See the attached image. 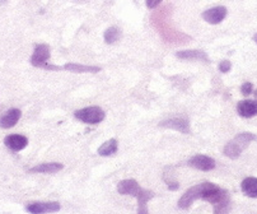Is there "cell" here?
Masks as SVG:
<instances>
[{"label": "cell", "mask_w": 257, "mask_h": 214, "mask_svg": "<svg viewBox=\"0 0 257 214\" xmlns=\"http://www.w3.org/2000/svg\"><path fill=\"white\" fill-rule=\"evenodd\" d=\"M199 199L210 203L214 214H228L229 211L230 198L228 191L213 182H201L186 190L178 200V208L189 209Z\"/></svg>", "instance_id": "6da1fadb"}, {"label": "cell", "mask_w": 257, "mask_h": 214, "mask_svg": "<svg viewBox=\"0 0 257 214\" xmlns=\"http://www.w3.org/2000/svg\"><path fill=\"white\" fill-rule=\"evenodd\" d=\"M256 139L253 134L251 133H241V134L235 135L234 139L230 140L227 146L224 147V156H227L228 158L235 159L241 156L242 152L249 146V143L253 142Z\"/></svg>", "instance_id": "7a4b0ae2"}, {"label": "cell", "mask_w": 257, "mask_h": 214, "mask_svg": "<svg viewBox=\"0 0 257 214\" xmlns=\"http://www.w3.org/2000/svg\"><path fill=\"white\" fill-rule=\"evenodd\" d=\"M75 119L84 124H89V125H96V124L102 123L104 120V111L98 106H90L82 109V110H77L74 113Z\"/></svg>", "instance_id": "3957f363"}, {"label": "cell", "mask_w": 257, "mask_h": 214, "mask_svg": "<svg viewBox=\"0 0 257 214\" xmlns=\"http://www.w3.org/2000/svg\"><path fill=\"white\" fill-rule=\"evenodd\" d=\"M50 56H51V52H50V47L45 44H40L35 47V51H33L32 56H31V64L36 68H46V65L49 64Z\"/></svg>", "instance_id": "277c9868"}, {"label": "cell", "mask_w": 257, "mask_h": 214, "mask_svg": "<svg viewBox=\"0 0 257 214\" xmlns=\"http://www.w3.org/2000/svg\"><path fill=\"white\" fill-rule=\"evenodd\" d=\"M60 204L58 201H36L26 206V210L31 214H47L56 213L60 210Z\"/></svg>", "instance_id": "5b68a950"}, {"label": "cell", "mask_w": 257, "mask_h": 214, "mask_svg": "<svg viewBox=\"0 0 257 214\" xmlns=\"http://www.w3.org/2000/svg\"><path fill=\"white\" fill-rule=\"evenodd\" d=\"M189 165L200 171H211L215 168V161L205 154H196L189 159Z\"/></svg>", "instance_id": "8992f818"}, {"label": "cell", "mask_w": 257, "mask_h": 214, "mask_svg": "<svg viewBox=\"0 0 257 214\" xmlns=\"http://www.w3.org/2000/svg\"><path fill=\"white\" fill-rule=\"evenodd\" d=\"M227 8L225 7H215V8L208 9L203 13V20L210 25H218L223 22L224 18L227 17Z\"/></svg>", "instance_id": "52a82bcc"}, {"label": "cell", "mask_w": 257, "mask_h": 214, "mask_svg": "<svg viewBox=\"0 0 257 214\" xmlns=\"http://www.w3.org/2000/svg\"><path fill=\"white\" fill-rule=\"evenodd\" d=\"M162 128H167V129L176 130V132L183 133V134H189L190 133V124L186 119L182 118H173L170 120L162 121L161 123Z\"/></svg>", "instance_id": "ba28073f"}, {"label": "cell", "mask_w": 257, "mask_h": 214, "mask_svg": "<svg viewBox=\"0 0 257 214\" xmlns=\"http://www.w3.org/2000/svg\"><path fill=\"white\" fill-rule=\"evenodd\" d=\"M4 144H6L11 151L20 152L27 147L28 139L25 137V135L11 134L8 135V137H6V139H4Z\"/></svg>", "instance_id": "9c48e42d"}, {"label": "cell", "mask_w": 257, "mask_h": 214, "mask_svg": "<svg viewBox=\"0 0 257 214\" xmlns=\"http://www.w3.org/2000/svg\"><path fill=\"white\" fill-rule=\"evenodd\" d=\"M22 113L18 109H11L6 114L0 116V128L2 129H11L20 121Z\"/></svg>", "instance_id": "30bf717a"}, {"label": "cell", "mask_w": 257, "mask_h": 214, "mask_svg": "<svg viewBox=\"0 0 257 214\" xmlns=\"http://www.w3.org/2000/svg\"><path fill=\"white\" fill-rule=\"evenodd\" d=\"M142 187L139 186L137 180L134 178H127V180H122L117 184V191L121 195H130V196H137L138 192L140 191Z\"/></svg>", "instance_id": "8fae6325"}, {"label": "cell", "mask_w": 257, "mask_h": 214, "mask_svg": "<svg viewBox=\"0 0 257 214\" xmlns=\"http://www.w3.org/2000/svg\"><path fill=\"white\" fill-rule=\"evenodd\" d=\"M237 113L238 115L244 119L253 118V116L257 115V101L244 99V101L238 102Z\"/></svg>", "instance_id": "7c38bea8"}, {"label": "cell", "mask_w": 257, "mask_h": 214, "mask_svg": "<svg viewBox=\"0 0 257 214\" xmlns=\"http://www.w3.org/2000/svg\"><path fill=\"white\" fill-rule=\"evenodd\" d=\"M135 198H137L138 200V214H149L147 203H148L151 199L154 198V192L151 191V190L143 189L142 187Z\"/></svg>", "instance_id": "4fadbf2b"}, {"label": "cell", "mask_w": 257, "mask_h": 214, "mask_svg": "<svg viewBox=\"0 0 257 214\" xmlns=\"http://www.w3.org/2000/svg\"><path fill=\"white\" fill-rule=\"evenodd\" d=\"M176 56L182 60H200L206 61V63L209 61L206 52L201 51V50H183V51L176 52Z\"/></svg>", "instance_id": "5bb4252c"}, {"label": "cell", "mask_w": 257, "mask_h": 214, "mask_svg": "<svg viewBox=\"0 0 257 214\" xmlns=\"http://www.w3.org/2000/svg\"><path fill=\"white\" fill-rule=\"evenodd\" d=\"M61 69L66 71H70V73H98L101 71V68L99 66H93V65H82V64H74V63H69L65 64L64 66H61Z\"/></svg>", "instance_id": "9a60e30c"}, {"label": "cell", "mask_w": 257, "mask_h": 214, "mask_svg": "<svg viewBox=\"0 0 257 214\" xmlns=\"http://www.w3.org/2000/svg\"><path fill=\"white\" fill-rule=\"evenodd\" d=\"M64 168V166L61 163L58 162H50V163H41L39 166H35V167L30 168L31 173H55L59 172Z\"/></svg>", "instance_id": "2e32d148"}, {"label": "cell", "mask_w": 257, "mask_h": 214, "mask_svg": "<svg viewBox=\"0 0 257 214\" xmlns=\"http://www.w3.org/2000/svg\"><path fill=\"white\" fill-rule=\"evenodd\" d=\"M241 189L243 194L249 198H257V178L247 177L241 184Z\"/></svg>", "instance_id": "e0dca14e"}, {"label": "cell", "mask_w": 257, "mask_h": 214, "mask_svg": "<svg viewBox=\"0 0 257 214\" xmlns=\"http://www.w3.org/2000/svg\"><path fill=\"white\" fill-rule=\"evenodd\" d=\"M118 149V143L116 139H109L107 142H104L101 147L98 148L97 153L102 157H108V156H112L117 152Z\"/></svg>", "instance_id": "ac0fdd59"}, {"label": "cell", "mask_w": 257, "mask_h": 214, "mask_svg": "<svg viewBox=\"0 0 257 214\" xmlns=\"http://www.w3.org/2000/svg\"><path fill=\"white\" fill-rule=\"evenodd\" d=\"M103 37H104V42H106V44L112 45V44H115V42L118 40V37H120V31H118L116 27H109L104 31Z\"/></svg>", "instance_id": "d6986e66"}, {"label": "cell", "mask_w": 257, "mask_h": 214, "mask_svg": "<svg viewBox=\"0 0 257 214\" xmlns=\"http://www.w3.org/2000/svg\"><path fill=\"white\" fill-rule=\"evenodd\" d=\"M241 91L243 96H251L252 92H253V85H252L251 82H246L242 84Z\"/></svg>", "instance_id": "ffe728a7"}, {"label": "cell", "mask_w": 257, "mask_h": 214, "mask_svg": "<svg viewBox=\"0 0 257 214\" xmlns=\"http://www.w3.org/2000/svg\"><path fill=\"white\" fill-rule=\"evenodd\" d=\"M230 68H232V64L228 60H223L219 64V70L222 71V73H228L230 70Z\"/></svg>", "instance_id": "44dd1931"}, {"label": "cell", "mask_w": 257, "mask_h": 214, "mask_svg": "<svg viewBox=\"0 0 257 214\" xmlns=\"http://www.w3.org/2000/svg\"><path fill=\"white\" fill-rule=\"evenodd\" d=\"M162 3V0H147V7L149 9H154Z\"/></svg>", "instance_id": "7402d4cb"}, {"label": "cell", "mask_w": 257, "mask_h": 214, "mask_svg": "<svg viewBox=\"0 0 257 214\" xmlns=\"http://www.w3.org/2000/svg\"><path fill=\"white\" fill-rule=\"evenodd\" d=\"M7 3V0H0V6H3V4Z\"/></svg>", "instance_id": "603a6c76"}, {"label": "cell", "mask_w": 257, "mask_h": 214, "mask_svg": "<svg viewBox=\"0 0 257 214\" xmlns=\"http://www.w3.org/2000/svg\"><path fill=\"white\" fill-rule=\"evenodd\" d=\"M253 41H254V42H256V44H257V33H256V35H254V36H253Z\"/></svg>", "instance_id": "cb8c5ba5"}]
</instances>
